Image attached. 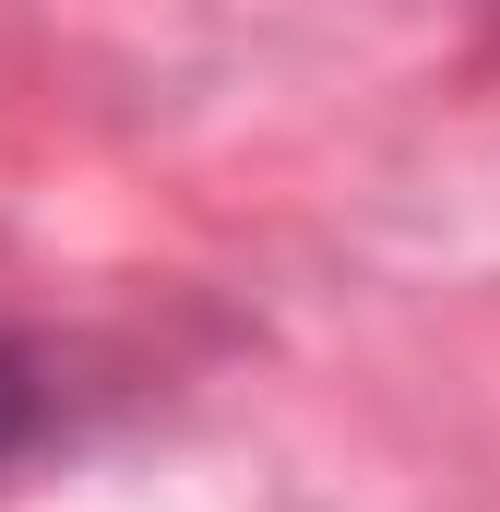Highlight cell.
Here are the masks:
<instances>
[{
	"mask_svg": "<svg viewBox=\"0 0 500 512\" xmlns=\"http://www.w3.org/2000/svg\"><path fill=\"white\" fill-rule=\"evenodd\" d=\"M48 417H60L48 358H36L24 334H0V465H12V453H36V441H48Z\"/></svg>",
	"mask_w": 500,
	"mask_h": 512,
	"instance_id": "1",
	"label": "cell"
}]
</instances>
